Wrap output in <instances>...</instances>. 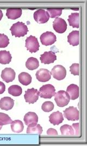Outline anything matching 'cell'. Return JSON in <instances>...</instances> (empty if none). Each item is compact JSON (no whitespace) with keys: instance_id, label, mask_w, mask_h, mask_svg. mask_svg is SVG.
<instances>
[{"instance_id":"cell-20","label":"cell","mask_w":87,"mask_h":146,"mask_svg":"<svg viewBox=\"0 0 87 146\" xmlns=\"http://www.w3.org/2000/svg\"><path fill=\"white\" fill-rule=\"evenodd\" d=\"M12 55L9 51L6 50L0 51V63L2 64H9L12 61Z\"/></svg>"},{"instance_id":"cell-32","label":"cell","mask_w":87,"mask_h":146,"mask_svg":"<svg viewBox=\"0 0 87 146\" xmlns=\"http://www.w3.org/2000/svg\"><path fill=\"white\" fill-rule=\"evenodd\" d=\"M70 71L74 75H79V64L74 63L70 67Z\"/></svg>"},{"instance_id":"cell-28","label":"cell","mask_w":87,"mask_h":146,"mask_svg":"<svg viewBox=\"0 0 87 146\" xmlns=\"http://www.w3.org/2000/svg\"><path fill=\"white\" fill-rule=\"evenodd\" d=\"M42 132L43 128L40 124H37L33 127H28L27 129V134L41 135Z\"/></svg>"},{"instance_id":"cell-35","label":"cell","mask_w":87,"mask_h":146,"mask_svg":"<svg viewBox=\"0 0 87 146\" xmlns=\"http://www.w3.org/2000/svg\"><path fill=\"white\" fill-rule=\"evenodd\" d=\"M6 90V86L2 82L0 81V94L3 93Z\"/></svg>"},{"instance_id":"cell-10","label":"cell","mask_w":87,"mask_h":146,"mask_svg":"<svg viewBox=\"0 0 87 146\" xmlns=\"http://www.w3.org/2000/svg\"><path fill=\"white\" fill-rule=\"evenodd\" d=\"M53 27L56 32L63 33L67 29V24L64 19L57 18L53 22Z\"/></svg>"},{"instance_id":"cell-13","label":"cell","mask_w":87,"mask_h":146,"mask_svg":"<svg viewBox=\"0 0 87 146\" xmlns=\"http://www.w3.org/2000/svg\"><path fill=\"white\" fill-rule=\"evenodd\" d=\"M36 78L37 79L42 82H47L51 79V73L49 70L46 69H40L38 70L36 73Z\"/></svg>"},{"instance_id":"cell-25","label":"cell","mask_w":87,"mask_h":146,"mask_svg":"<svg viewBox=\"0 0 87 146\" xmlns=\"http://www.w3.org/2000/svg\"><path fill=\"white\" fill-rule=\"evenodd\" d=\"M24 128V124L20 120H15L11 123V129L14 133H20L23 131Z\"/></svg>"},{"instance_id":"cell-24","label":"cell","mask_w":87,"mask_h":146,"mask_svg":"<svg viewBox=\"0 0 87 146\" xmlns=\"http://www.w3.org/2000/svg\"><path fill=\"white\" fill-rule=\"evenodd\" d=\"M39 66V63L36 58L30 57L27 60V61H26V67L28 69L30 70H35L37 69Z\"/></svg>"},{"instance_id":"cell-31","label":"cell","mask_w":87,"mask_h":146,"mask_svg":"<svg viewBox=\"0 0 87 146\" xmlns=\"http://www.w3.org/2000/svg\"><path fill=\"white\" fill-rule=\"evenodd\" d=\"M42 109L45 112H49L54 109V104L51 102H46L43 104Z\"/></svg>"},{"instance_id":"cell-16","label":"cell","mask_w":87,"mask_h":146,"mask_svg":"<svg viewBox=\"0 0 87 146\" xmlns=\"http://www.w3.org/2000/svg\"><path fill=\"white\" fill-rule=\"evenodd\" d=\"M64 121L63 114L59 111L53 112L49 117V121L53 125H58Z\"/></svg>"},{"instance_id":"cell-17","label":"cell","mask_w":87,"mask_h":146,"mask_svg":"<svg viewBox=\"0 0 87 146\" xmlns=\"http://www.w3.org/2000/svg\"><path fill=\"white\" fill-rule=\"evenodd\" d=\"M67 93L68 94L70 99L75 100L79 97V87L76 85L71 84L68 87Z\"/></svg>"},{"instance_id":"cell-29","label":"cell","mask_w":87,"mask_h":146,"mask_svg":"<svg viewBox=\"0 0 87 146\" xmlns=\"http://www.w3.org/2000/svg\"><path fill=\"white\" fill-rule=\"evenodd\" d=\"M12 120L11 117L4 113L0 112V125H5L7 124H11Z\"/></svg>"},{"instance_id":"cell-18","label":"cell","mask_w":87,"mask_h":146,"mask_svg":"<svg viewBox=\"0 0 87 146\" xmlns=\"http://www.w3.org/2000/svg\"><path fill=\"white\" fill-rule=\"evenodd\" d=\"M22 11L21 8H9L7 10V18L12 20L18 19L21 16Z\"/></svg>"},{"instance_id":"cell-19","label":"cell","mask_w":87,"mask_h":146,"mask_svg":"<svg viewBox=\"0 0 87 146\" xmlns=\"http://www.w3.org/2000/svg\"><path fill=\"white\" fill-rule=\"evenodd\" d=\"M68 42L74 46L78 45L79 44V31H72L68 36Z\"/></svg>"},{"instance_id":"cell-21","label":"cell","mask_w":87,"mask_h":146,"mask_svg":"<svg viewBox=\"0 0 87 146\" xmlns=\"http://www.w3.org/2000/svg\"><path fill=\"white\" fill-rule=\"evenodd\" d=\"M69 23L74 28H79V13H72L69 16Z\"/></svg>"},{"instance_id":"cell-9","label":"cell","mask_w":87,"mask_h":146,"mask_svg":"<svg viewBox=\"0 0 87 146\" xmlns=\"http://www.w3.org/2000/svg\"><path fill=\"white\" fill-rule=\"evenodd\" d=\"M64 117L71 121H76L79 119V111L77 108L70 106L64 111Z\"/></svg>"},{"instance_id":"cell-34","label":"cell","mask_w":87,"mask_h":146,"mask_svg":"<svg viewBox=\"0 0 87 146\" xmlns=\"http://www.w3.org/2000/svg\"><path fill=\"white\" fill-rule=\"evenodd\" d=\"M47 134L49 136H57L58 133L55 129L50 128L47 131Z\"/></svg>"},{"instance_id":"cell-15","label":"cell","mask_w":87,"mask_h":146,"mask_svg":"<svg viewBox=\"0 0 87 146\" xmlns=\"http://www.w3.org/2000/svg\"><path fill=\"white\" fill-rule=\"evenodd\" d=\"M14 104V100L11 97H6L0 100V109L8 111L12 109Z\"/></svg>"},{"instance_id":"cell-8","label":"cell","mask_w":87,"mask_h":146,"mask_svg":"<svg viewBox=\"0 0 87 146\" xmlns=\"http://www.w3.org/2000/svg\"><path fill=\"white\" fill-rule=\"evenodd\" d=\"M34 19L38 23L44 24L49 21L50 19V15L46 11L40 9L34 12Z\"/></svg>"},{"instance_id":"cell-22","label":"cell","mask_w":87,"mask_h":146,"mask_svg":"<svg viewBox=\"0 0 87 146\" xmlns=\"http://www.w3.org/2000/svg\"><path fill=\"white\" fill-rule=\"evenodd\" d=\"M18 78L19 82L23 85H28L31 83V76L28 73L22 72L19 74Z\"/></svg>"},{"instance_id":"cell-26","label":"cell","mask_w":87,"mask_h":146,"mask_svg":"<svg viewBox=\"0 0 87 146\" xmlns=\"http://www.w3.org/2000/svg\"><path fill=\"white\" fill-rule=\"evenodd\" d=\"M22 92V88L18 85H12L8 88V93L14 97L20 96Z\"/></svg>"},{"instance_id":"cell-3","label":"cell","mask_w":87,"mask_h":146,"mask_svg":"<svg viewBox=\"0 0 87 146\" xmlns=\"http://www.w3.org/2000/svg\"><path fill=\"white\" fill-rule=\"evenodd\" d=\"M55 87L51 84L44 85L39 90V96L44 99H51L55 94Z\"/></svg>"},{"instance_id":"cell-2","label":"cell","mask_w":87,"mask_h":146,"mask_svg":"<svg viewBox=\"0 0 87 146\" xmlns=\"http://www.w3.org/2000/svg\"><path fill=\"white\" fill-rule=\"evenodd\" d=\"M54 96L57 105L59 107H64L68 105L70 102V98L67 92L59 91L55 93Z\"/></svg>"},{"instance_id":"cell-37","label":"cell","mask_w":87,"mask_h":146,"mask_svg":"<svg viewBox=\"0 0 87 146\" xmlns=\"http://www.w3.org/2000/svg\"><path fill=\"white\" fill-rule=\"evenodd\" d=\"M2 128V125H0V130H1Z\"/></svg>"},{"instance_id":"cell-4","label":"cell","mask_w":87,"mask_h":146,"mask_svg":"<svg viewBox=\"0 0 87 146\" xmlns=\"http://www.w3.org/2000/svg\"><path fill=\"white\" fill-rule=\"evenodd\" d=\"M25 46L31 53L36 52L39 49V44L36 36H30L26 40Z\"/></svg>"},{"instance_id":"cell-36","label":"cell","mask_w":87,"mask_h":146,"mask_svg":"<svg viewBox=\"0 0 87 146\" xmlns=\"http://www.w3.org/2000/svg\"><path fill=\"white\" fill-rule=\"evenodd\" d=\"M2 17H3V13L2 12V11L0 9V21L1 20Z\"/></svg>"},{"instance_id":"cell-11","label":"cell","mask_w":87,"mask_h":146,"mask_svg":"<svg viewBox=\"0 0 87 146\" xmlns=\"http://www.w3.org/2000/svg\"><path fill=\"white\" fill-rule=\"evenodd\" d=\"M24 120L28 127H33L37 124L38 117L35 112H29L25 115Z\"/></svg>"},{"instance_id":"cell-7","label":"cell","mask_w":87,"mask_h":146,"mask_svg":"<svg viewBox=\"0 0 87 146\" xmlns=\"http://www.w3.org/2000/svg\"><path fill=\"white\" fill-rule=\"evenodd\" d=\"M39 92L37 89L32 88L31 89H28L25 92L24 96L25 100L29 104L35 103L39 99Z\"/></svg>"},{"instance_id":"cell-14","label":"cell","mask_w":87,"mask_h":146,"mask_svg":"<svg viewBox=\"0 0 87 146\" xmlns=\"http://www.w3.org/2000/svg\"><path fill=\"white\" fill-rule=\"evenodd\" d=\"M40 59L42 63L45 64H49L57 60V56L52 51L45 52L43 54L41 55Z\"/></svg>"},{"instance_id":"cell-1","label":"cell","mask_w":87,"mask_h":146,"mask_svg":"<svg viewBox=\"0 0 87 146\" xmlns=\"http://www.w3.org/2000/svg\"><path fill=\"white\" fill-rule=\"evenodd\" d=\"M10 30L11 31L13 36L16 37L25 36L28 31L27 26L24 23L20 21L13 25Z\"/></svg>"},{"instance_id":"cell-12","label":"cell","mask_w":87,"mask_h":146,"mask_svg":"<svg viewBox=\"0 0 87 146\" xmlns=\"http://www.w3.org/2000/svg\"><path fill=\"white\" fill-rule=\"evenodd\" d=\"M1 78L7 83L12 82L15 78V72L11 68H6L2 71Z\"/></svg>"},{"instance_id":"cell-27","label":"cell","mask_w":87,"mask_h":146,"mask_svg":"<svg viewBox=\"0 0 87 146\" xmlns=\"http://www.w3.org/2000/svg\"><path fill=\"white\" fill-rule=\"evenodd\" d=\"M47 12L50 14V18H57L61 15L62 13V9L61 8H47Z\"/></svg>"},{"instance_id":"cell-5","label":"cell","mask_w":87,"mask_h":146,"mask_svg":"<svg viewBox=\"0 0 87 146\" xmlns=\"http://www.w3.org/2000/svg\"><path fill=\"white\" fill-rule=\"evenodd\" d=\"M42 44L45 45H51L55 43L57 40L56 35L52 32H46L43 33L40 37Z\"/></svg>"},{"instance_id":"cell-30","label":"cell","mask_w":87,"mask_h":146,"mask_svg":"<svg viewBox=\"0 0 87 146\" xmlns=\"http://www.w3.org/2000/svg\"><path fill=\"white\" fill-rule=\"evenodd\" d=\"M9 44V39L6 35L4 34H0V48H4Z\"/></svg>"},{"instance_id":"cell-23","label":"cell","mask_w":87,"mask_h":146,"mask_svg":"<svg viewBox=\"0 0 87 146\" xmlns=\"http://www.w3.org/2000/svg\"><path fill=\"white\" fill-rule=\"evenodd\" d=\"M61 134L63 136H75V131L72 126L65 124L60 128Z\"/></svg>"},{"instance_id":"cell-33","label":"cell","mask_w":87,"mask_h":146,"mask_svg":"<svg viewBox=\"0 0 87 146\" xmlns=\"http://www.w3.org/2000/svg\"><path fill=\"white\" fill-rule=\"evenodd\" d=\"M75 131V135L76 136H80V130L79 128V123H75L72 124V126Z\"/></svg>"},{"instance_id":"cell-6","label":"cell","mask_w":87,"mask_h":146,"mask_svg":"<svg viewBox=\"0 0 87 146\" xmlns=\"http://www.w3.org/2000/svg\"><path fill=\"white\" fill-rule=\"evenodd\" d=\"M51 74L57 80L64 79L67 75L66 69L61 65H57L52 69Z\"/></svg>"}]
</instances>
